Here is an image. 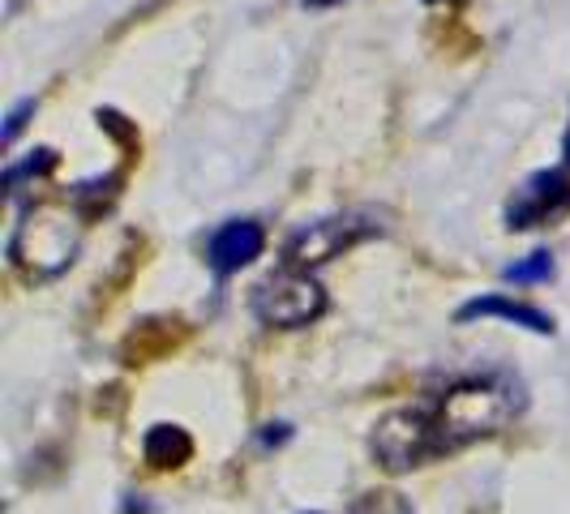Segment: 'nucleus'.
Wrapping results in <instances>:
<instances>
[{"instance_id": "obj_1", "label": "nucleus", "mask_w": 570, "mask_h": 514, "mask_svg": "<svg viewBox=\"0 0 570 514\" xmlns=\"http://www.w3.org/2000/svg\"><path fill=\"white\" fill-rule=\"evenodd\" d=\"M519 407L523 399L507 377H468L425 403L386 412L373 425V458L386 472H412L429 458L455 455L481 437L502 433L519 416Z\"/></svg>"}, {"instance_id": "obj_2", "label": "nucleus", "mask_w": 570, "mask_h": 514, "mask_svg": "<svg viewBox=\"0 0 570 514\" xmlns=\"http://www.w3.org/2000/svg\"><path fill=\"white\" fill-rule=\"evenodd\" d=\"M78 245H82V215L60 201H39L22 210L9 240V257L30 279H52L65 266H73Z\"/></svg>"}, {"instance_id": "obj_3", "label": "nucleus", "mask_w": 570, "mask_h": 514, "mask_svg": "<svg viewBox=\"0 0 570 514\" xmlns=\"http://www.w3.org/2000/svg\"><path fill=\"white\" fill-rule=\"evenodd\" d=\"M254 314L262 326L296 330L326 314V291L309 270H279L254 287Z\"/></svg>"}, {"instance_id": "obj_4", "label": "nucleus", "mask_w": 570, "mask_h": 514, "mask_svg": "<svg viewBox=\"0 0 570 514\" xmlns=\"http://www.w3.org/2000/svg\"><path fill=\"white\" fill-rule=\"evenodd\" d=\"M382 224L365 215V210H347V215H331V219H317L309 228H301L292 240L284 245V261L292 270H314L322 261H331V257L347 254V249H356L361 240H370L377 236Z\"/></svg>"}, {"instance_id": "obj_5", "label": "nucleus", "mask_w": 570, "mask_h": 514, "mask_svg": "<svg viewBox=\"0 0 570 514\" xmlns=\"http://www.w3.org/2000/svg\"><path fill=\"white\" fill-rule=\"evenodd\" d=\"M570 210V176L562 168L537 171L514 189L511 206H507V224L511 228H541L553 224Z\"/></svg>"}, {"instance_id": "obj_6", "label": "nucleus", "mask_w": 570, "mask_h": 514, "mask_svg": "<svg viewBox=\"0 0 570 514\" xmlns=\"http://www.w3.org/2000/svg\"><path fill=\"white\" fill-rule=\"evenodd\" d=\"M262 245H266V236H262V228H257L254 219H232V224H224V228L210 236L206 261H210L219 275H232V270L249 266V261L262 254Z\"/></svg>"}, {"instance_id": "obj_7", "label": "nucleus", "mask_w": 570, "mask_h": 514, "mask_svg": "<svg viewBox=\"0 0 570 514\" xmlns=\"http://www.w3.org/2000/svg\"><path fill=\"white\" fill-rule=\"evenodd\" d=\"M476 317H507L523 330H537V335H553V317L532 309V305H519V300H507V296H481V300H468L459 309V322H476Z\"/></svg>"}, {"instance_id": "obj_8", "label": "nucleus", "mask_w": 570, "mask_h": 514, "mask_svg": "<svg viewBox=\"0 0 570 514\" xmlns=\"http://www.w3.org/2000/svg\"><path fill=\"white\" fill-rule=\"evenodd\" d=\"M146 451V463L150 467H180V463H189V455H194V442H189V433L180 425H155L150 433H146L142 442Z\"/></svg>"}, {"instance_id": "obj_9", "label": "nucleus", "mask_w": 570, "mask_h": 514, "mask_svg": "<svg viewBox=\"0 0 570 514\" xmlns=\"http://www.w3.org/2000/svg\"><path fill=\"white\" fill-rule=\"evenodd\" d=\"M347 514H412V506L403 502L395 488H370V493H361V497L352 502Z\"/></svg>"}, {"instance_id": "obj_10", "label": "nucleus", "mask_w": 570, "mask_h": 514, "mask_svg": "<svg viewBox=\"0 0 570 514\" xmlns=\"http://www.w3.org/2000/svg\"><path fill=\"white\" fill-rule=\"evenodd\" d=\"M549 275H553V257L549 254H532L523 257V261H514V266H507V279L511 284H541Z\"/></svg>"}, {"instance_id": "obj_11", "label": "nucleus", "mask_w": 570, "mask_h": 514, "mask_svg": "<svg viewBox=\"0 0 570 514\" xmlns=\"http://www.w3.org/2000/svg\"><path fill=\"white\" fill-rule=\"evenodd\" d=\"M52 168H57V150H35L22 168L4 171V189H13L22 176H43V171H52Z\"/></svg>"}, {"instance_id": "obj_12", "label": "nucleus", "mask_w": 570, "mask_h": 514, "mask_svg": "<svg viewBox=\"0 0 570 514\" xmlns=\"http://www.w3.org/2000/svg\"><path fill=\"white\" fill-rule=\"evenodd\" d=\"M30 112H35V103H30V99H22V103H18L13 112H9V120H4V134H0V142H4V150H9V146H13V138L22 134V125H27V116H30Z\"/></svg>"}, {"instance_id": "obj_13", "label": "nucleus", "mask_w": 570, "mask_h": 514, "mask_svg": "<svg viewBox=\"0 0 570 514\" xmlns=\"http://www.w3.org/2000/svg\"><path fill=\"white\" fill-rule=\"evenodd\" d=\"M305 4H335V0H305Z\"/></svg>"}, {"instance_id": "obj_14", "label": "nucleus", "mask_w": 570, "mask_h": 514, "mask_svg": "<svg viewBox=\"0 0 570 514\" xmlns=\"http://www.w3.org/2000/svg\"><path fill=\"white\" fill-rule=\"evenodd\" d=\"M18 4H22V0H9V9H18Z\"/></svg>"}]
</instances>
